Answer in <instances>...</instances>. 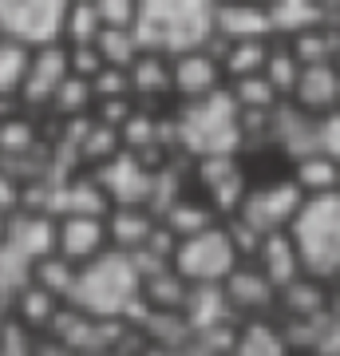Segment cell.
Segmentation results:
<instances>
[{
  "instance_id": "37",
  "label": "cell",
  "mask_w": 340,
  "mask_h": 356,
  "mask_svg": "<svg viewBox=\"0 0 340 356\" xmlns=\"http://www.w3.org/2000/svg\"><path fill=\"white\" fill-rule=\"evenodd\" d=\"M119 139H123L131 151H147V147L159 143V127H154L147 115H127L123 119V135H119Z\"/></svg>"
},
{
  "instance_id": "46",
  "label": "cell",
  "mask_w": 340,
  "mask_h": 356,
  "mask_svg": "<svg viewBox=\"0 0 340 356\" xmlns=\"http://www.w3.org/2000/svg\"><path fill=\"white\" fill-rule=\"evenodd\" d=\"M285 289H289V305L297 309L301 317H309V313H321V293H316L313 285H301V281L293 277Z\"/></svg>"
},
{
  "instance_id": "39",
  "label": "cell",
  "mask_w": 340,
  "mask_h": 356,
  "mask_svg": "<svg viewBox=\"0 0 340 356\" xmlns=\"http://www.w3.org/2000/svg\"><path fill=\"white\" fill-rule=\"evenodd\" d=\"M32 139H36V135H32V127H28L24 119H4V123H0V151L4 154H28V147H32Z\"/></svg>"
},
{
  "instance_id": "23",
  "label": "cell",
  "mask_w": 340,
  "mask_h": 356,
  "mask_svg": "<svg viewBox=\"0 0 340 356\" xmlns=\"http://www.w3.org/2000/svg\"><path fill=\"white\" fill-rule=\"evenodd\" d=\"M95 48H99L103 64H115V67H131L135 56H139L135 32L131 28H119V24H103L99 36H95Z\"/></svg>"
},
{
  "instance_id": "34",
  "label": "cell",
  "mask_w": 340,
  "mask_h": 356,
  "mask_svg": "<svg viewBox=\"0 0 340 356\" xmlns=\"http://www.w3.org/2000/svg\"><path fill=\"white\" fill-rule=\"evenodd\" d=\"M234 348L238 353H253V356H277V353H285V341L273 329H265V325H250Z\"/></svg>"
},
{
  "instance_id": "45",
  "label": "cell",
  "mask_w": 340,
  "mask_h": 356,
  "mask_svg": "<svg viewBox=\"0 0 340 356\" xmlns=\"http://www.w3.org/2000/svg\"><path fill=\"white\" fill-rule=\"evenodd\" d=\"M32 344H28V325L24 321H0V353H28Z\"/></svg>"
},
{
  "instance_id": "32",
  "label": "cell",
  "mask_w": 340,
  "mask_h": 356,
  "mask_svg": "<svg viewBox=\"0 0 340 356\" xmlns=\"http://www.w3.org/2000/svg\"><path fill=\"white\" fill-rule=\"evenodd\" d=\"M234 95H238L241 107H250V111H265V107H273V95H277V91H273L269 79H261L257 72H253V76H238V91H234Z\"/></svg>"
},
{
  "instance_id": "40",
  "label": "cell",
  "mask_w": 340,
  "mask_h": 356,
  "mask_svg": "<svg viewBox=\"0 0 340 356\" xmlns=\"http://www.w3.org/2000/svg\"><path fill=\"white\" fill-rule=\"evenodd\" d=\"M99 67H103V56H99L95 44H72V48H67V72H72V76L91 79Z\"/></svg>"
},
{
  "instance_id": "24",
  "label": "cell",
  "mask_w": 340,
  "mask_h": 356,
  "mask_svg": "<svg viewBox=\"0 0 340 356\" xmlns=\"http://www.w3.org/2000/svg\"><path fill=\"white\" fill-rule=\"evenodd\" d=\"M143 297L151 301V309H178L186 301V277L182 273H170V269H159L151 277H143Z\"/></svg>"
},
{
  "instance_id": "42",
  "label": "cell",
  "mask_w": 340,
  "mask_h": 356,
  "mask_svg": "<svg viewBox=\"0 0 340 356\" xmlns=\"http://www.w3.org/2000/svg\"><path fill=\"white\" fill-rule=\"evenodd\" d=\"M265 67H269L265 79L273 83V91L285 95V91L297 88V76H301V72H297V60H293V56H273V60H265Z\"/></svg>"
},
{
  "instance_id": "12",
  "label": "cell",
  "mask_w": 340,
  "mask_h": 356,
  "mask_svg": "<svg viewBox=\"0 0 340 356\" xmlns=\"http://www.w3.org/2000/svg\"><path fill=\"white\" fill-rule=\"evenodd\" d=\"M48 214H107V194L99 182L76 178V182H56L44 198Z\"/></svg>"
},
{
  "instance_id": "13",
  "label": "cell",
  "mask_w": 340,
  "mask_h": 356,
  "mask_svg": "<svg viewBox=\"0 0 340 356\" xmlns=\"http://www.w3.org/2000/svg\"><path fill=\"white\" fill-rule=\"evenodd\" d=\"M186 325L190 332L198 329H214V325H226L229 321V297L226 289H218V281H198L194 289H186Z\"/></svg>"
},
{
  "instance_id": "21",
  "label": "cell",
  "mask_w": 340,
  "mask_h": 356,
  "mask_svg": "<svg viewBox=\"0 0 340 356\" xmlns=\"http://www.w3.org/2000/svg\"><path fill=\"white\" fill-rule=\"evenodd\" d=\"M151 214H143L139 206H119L111 218V226H107V234H111V242L119 245V250H135V245H143L147 238H151Z\"/></svg>"
},
{
  "instance_id": "7",
  "label": "cell",
  "mask_w": 340,
  "mask_h": 356,
  "mask_svg": "<svg viewBox=\"0 0 340 356\" xmlns=\"http://www.w3.org/2000/svg\"><path fill=\"white\" fill-rule=\"evenodd\" d=\"M297 206H301V186L297 182H273V186L250 191L241 198V222L265 238V234H277L285 222H293Z\"/></svg>"
},
{
  "instance_id": "18",
  "label": "cell",
  "mask_w": 340,
  "mask_h": 356,
  "mask_svg": "<svg viewBox=\"0 0 340 356\" xmlns=\"http://www.w3.org/2000/svg\"><path fill=\"white\" fill-rule=\"evenodd\" d=\"M28 60H32V48L24 40H13L0 32V95L4 99L20 95V83L28 76Z\"/></svg>"
},
{
  "instance_id": "5",
  "label": "cell",
  "mask_w": 340,
  "mask_h": 356,
  "mask_svg": "<svg viewBox=\"0 0 340 356\" xmlns=\"http://www.w3.org/2000/svg\"><path fill=\"white\" fill-rule=\"evenodd\" d=\"M234 261H238L234 238L226 229H214V226L182 238V245L175 250V269L186 281H226Z\"/></svg>"
},
{
  "instance_id": "30",
  "label": "cell",
  "mask_w": 340,
  "mask_h": 356,
  "mask_svg": "<svg viewBox=\"0 0 340 356\" xmlns=\"http://www.w3.org/2000/svg\"><path fill=\"white\" fill-rule=\"evenodd\" d=\"M16 301H20V317L24 325H44V321L56 317V293H48L44 285H20L16 289Z\"/></svg>"
},
{
  "instance_id": "25",
  "label": "cell",
  "mask_w": 340,
  "mask_h": 356,
  "mask_svg": "<svg viewBox=\"0 0 340 356\" xmlns=\"http://www.w3.org/2000/svg\"><path fill=\"white\" fill-rule=\"evenodd\" d=\"M277 139L285 143V151L297 154V159H305V154H316V151H321L313 123H305L297 111H277Z\"/></svg>"
},
{
  "instance_id": "38",
  "label": "cell",
  "mask_w": 340,
  "mask_h": 356,
  "mask_svg": "<svg viewBox=\"0 0 340 356\" xmlns=\"http://www.w3.org/2000/svg\"><path fill=\"white\" fill-rule=\"evenodd\" d=\"M131 88V76L127 67H115V64H103L95 76H91V95H103V99H115Z\"/></svg>"
},
{
  "instance_id": "11",
  "label": "cell",
  "mask_w": 340,
  "mask_h": 356,
  "mask_svg": "<svg viewBox=\"0 0 340 356\" xmlns=\"http://www.w3.org/2000/svg\"><path fill=\"white\" fill-rule=\"evenodd\" d=\"M63 76H67V48H60V40L32 48L28 76L20 83V99L24 103H51V95L63 83Z\"/></svg>"
},
{
  "instance_id": "49",
  "label": "cell",
  "mask_w": 340,
  "mask_h": 356,
  "mask_svg": "<svg viewBox=\"0 0 340 356\" xmlns=\"http://www.w3.org/2000/svg\"><path fill=\"white\" fill-rule=\"evenodd\" d=\"M321 4H328V8H340V0H321Z\"/></svg>"
},
{
  "instance_id": "9",
  "label": "cell",
  "mask_w": 340,
  "mask_h": 356,
  "mask_svg": "<svg viewBox=\"0 0 340 356\" xmlns=\"http://www.w3.org/2000/svg\"><path fill=\"white\" fill-rule=\"evenodd\" d=\"M4 245L20 254L28 266H36L40 257L56 254V222L48 210H24L4 222Z\"/></svg>"
},
{
  "instance_id": "4",
  "label": "cell",
  "mask_w": 340,
  "mask_h": 356,
  "mask_svg": "<svg viewBox=\"0 0 340 356\" xmlns=\"http://www.w3.org/2000/svg\"><path fill=\"white\" fill-rule=\"evenodd\" d=\"M238 95L234 91H206L190 103L182 119L175 123L178 143L190 154H234L241 143V119H238Z\"/></svg>"
},
{
  "instance_id": "29",
  "label": "cell",
  "mask_w": 340,
  "mask_h": 356,
  "mask_svg": "<svg viewBox=\"0 0 340 356\" xmlns=\"http://www.w3.org/2000/svg\"><path fill=\"white\" fill-rule=\"evenodd\" d=\"M131 88L143 91V95H159L163 88H170V72L159 60V51L135 56V64H131Z\"/></svg>"
},
{
  "instance_id": "47",
  "label": "cell",
  "mask_w": 340,
  "mask_h": 356,
  "mask_svg": "<svg viewBox=\"0 0 340 356\" xmlns=\"http://www.w3.org/2000/svg\"><path fill=\"white\" fill-rule=\"evenodd\" d=\"M316 143H321V151H325L328 159H337L340 163V111L328 115L325 123L316 127Z\"/></svg>"
},
{
  "instance_id": "20",
  "label": "cell",
  "mask_w": 340,
  "mask_h": 356,
  "mask_svg": "<svg viewBox=\"0 0 340 356\" xmlns=\"http://www.w3.org/2000/svg\"><path fill=\"white\" fill-rule=\"evenodd\" d=\"M229 285H226V297L229 305H241V309H265L269 297H273V281L265 273H253V269H229Z\"/></svg>"
},
{
  "instance_id": "8",
  "label": "cell",
  "mask_w": 340,
  "mask_h": 356,
  "mask_svg": "<svg viewBox=\"0 0 340 356\" xmlns=\"http://www.w3.org/2000/svg\"><path fill=\"white\" fill-rule=\"evenodd\" d=\"M95 182L103 186V194L115 206H143L154 191V175L135 154H111V159H103Z\"/></svg>"
},
{
  "instance_id": "17",
  "label": "cell",
  "mask_w": 340,
  "mask_h": 356,
  "mask_svg": "<svg viewBox=\"0 0 340 356\" xmlns=\"http://www.w3.org/2000/svg\"><path fill=\"white\" fill-rule=\"evenodd\" d=\"M170 83H175L182 95L198 99V95H206V91H214L218 67H214V60H210V56H202L198 48L182 51V56H178V64H175V72H170Z\"/></svg>"
},
{
  "instance_id": "22",
  "label": "cell",
  "mask_w": 340,
  "mask_h": 356,
  "mask_svg": "<svg viewBox=\"0 0 340 356\" xmlns=\"http://www.w3.org/2000/svg\"><path fill=\"white\" fill-rule=\"evenodd\" d=\"M269 20L277 32H305L321 24V4L316 0H269Z\"/></svg>"
},
{
  "instance_id": "28",
  "label": "cell",
  "mask_w": 340,
  "mask_h": 356,
  "mask_svg": "<svg viewBox=\"0 0 340 356\" xmlns=\"http://www.w3.org/2000/svg\"><path fill=\"white\" fill-rule=\"evenodd\" d=\"M32 277H36V285H44L48 293H56V297H67V289H72V277H76V266H72L63 254H48V257H40L36 266H32Z\"/></svg>"
},
{
  "instance_id": "27",
  "label": "cell",
  "mask_w": 340,
  "mask_h": 356,
  "mask_svg": "<svg viewBox=\"0 0 340 356\" xmlns=\"http://www.w3.org/2000/svg\"><path fill=\"white\" fill-rule=\"evenodd\" d=\"M99 13H95V4L91 0H72L67 4V16H63V36L72 40V44H95L99 36Z\"/></svg>"
},
{
  "instance_id": "3",
  "label": "cell",
  "mask_w": 340,
  "mask_h": 356,
  "mask_svg": "<svg viewBox=\"0 0 340 356\" xmlns=\"http://www.w3.org/2000/svg\"><path fill=\"white\" fill-rule=\"evenodd\" d=\"M293 245L297 261L313 277L340 273V194L321 191L293 214Z\"/></svg>"
},
{
  "instance_id": "41",
  "label": "cell",
  "mask_w": 340,
  "mask_h": 356,
  "mask_svg": "<svg viewBox=\"0 0 340 356\" xmlns=\"http://www.w3.org/2000/svg\"><path fill=\"white\" fill-rule=\"evenodd\" d=\"M328 51H337V36H325V32H301V40H297V60H301V64L328 60Z\"/></svg>"
},
{
  "instance_id": "2",
  "label": "cell",
  "mask_w": 340,
  "mask_h": 356,
  "mask_svg": "<svg viewBox=\"0 0 340 356\" xmlns=\"http://www.w3.org/2000/svg\"><path fill=\"white\" fill-rule=\"evenodd\" d=\"M143 277L127 250H111V254H95L83 266H76L67 301L79 313L91 317H123V309L131 305V297H139Z\"/></svg>"
},
{
  "instance_id": "15",
  "label": "cell",
  "mask_w": 340,
  "mask_h": 356,
  "mask_svg": "<svg viewBox=\"0 0 340 356\" xmlns=\"http://www.w3.org/2000/svg\"><path fill=\"white\" fill-rule=\"evenodd\" d=\"M214 24L226 40H261L273 32V20H269V8H257V4H222L214 8Z\"/></svg>"
},
{
  "instance_id": "35",
  "label": "cell",
  "mask_w": 340,
  "mask_h": 356,
  "mask_svg": "<svg viewBox=\"0 0 340 356\" xmlns=\"http://www.w3.org/2000/svg\"><path fill=\"white\" fill-rule=\"evenodd\" d=\"M115 143H119V131L111 123H99V127H88L83 131V139H79L76 151L83 159H111L115 154Z\"/></svg>"
},
{
  "instance_id": "31",
  "label": "cell",
  "mask_w": 340,
  "mask_h": 356,
  "mask_svg": "<svg viewBox=\"0 0 340 356\" xmlns=\"http://www.w3.org/2000/svg\"><path fill=\"white\" fill-rule=\"evenodd\" d=\"M51 103H56V111H60V115H79L91 103V79L72 76V72H67L63 83L56 88V95H51Z\"/></svg>"
},
{
  "instance_id": "16",
  "label": "cell",
  "mask_w": 340,
  "mask_h": 356,
  "mask_svg": "<svg viewBox=\"0 0 340 356\" xmlns=\"http://www.w3.org/2000/svg\"><path fill=\"white\" fill-rule=\"evenodd\" d=\"M293 95L301 99V107H309V111H321V107H328V103L340 95V76L328 67V60L305 64L301 76H297V88H293Z\"/></svg>"
},
{
  "instance_id": "10",
  "label": "cell",
  "mask_w": 340,
  "mask_h": 356,
  "mask_svg": "<svg viewBox=\"0 0 340 356\" xmlns=\"http://www.w3.org/2000/svg\"><path fill=\"white\" fill-rule=\"evenodd\" d=\"M107 242V226L103 214H60L56 226V254H63L72 266H83L88 257H95Z\"/></svg>"
},
{
  "instance_id": "43",
  "label": "cell",
  "mask_w": 340,
  "mask_h": 356,
  "mask_svg": "<svg viewBox=\"0 0 340 356\" xmlns=\"http://www.w3.org/2000/svg\"><path fill=\"white\" fill-rule=\"evenodd\" d=\"M147 202H151L159 214H166V210L178 202V170H163V175H154V191H151Z\"/></svg>"
},
{
  "instance_id": "44",
  "label": "cell",
  "mask_w": 340,
  "mask_h": 356,
  "mask_svg": "<svg viewBox=\"0 0 340 356\" xmlns=\"http://www.w3.org/2000/svg\"><path fill=\"white\" fill-rule=\"evenodd\" d=\"M91 4H95V13H99L103 24L131 28V20H135V4H139V0H91Z\"/></svg>"
},
{
  "instance_id": "33",
  "label": "cell",
  "mask_w": 340,
  "mask_h": 356,
  "mask_svg": "<svg viewBox=\"0 0 340 356\" xmlns=\"http://www.w3.org/2000/svg\"><path fill=\"white\" fill-rule=\"evenodd\" d=\"M265 60H269V56H265L261 40H238V44L229 48V56H226V67L234 72V76H253Z\"/></svg>"
},
{
  "instance_id": "6",
  "label": "cell",
  "mask_w": 340,
  "mask_h": 356,
  "mask_svg": "<svg viewBox=\"0 0 340 356\" xmlns=\"http://www.w3.org/2000/svg\"><path fill=\"white\" fill-rule=\"evenodd\" d=\"M72 0H4L0 8V32L24 40L28 48L56 44L63 36V16Z\"/></svg>"
},
{
  "instance_id": "14",
  "label": "cell",
  "mask_w": 340,
  "mask_h": 356,
  "mask_svg": "<svg viewBox=\"0 0 340 356\" xmlns=\"http://www.w3.org/2000/svg\"><path fill=\"white\" fill-rule=\"evenodd\" d=\"M202 182L210 186L218 210H238L241 198H245L241 170L229 154H206V159H202Z\"/></svg>"
},
{
  "instance_id": "19",
  "label": "cell",
  "mask_w": 340,
  "mask_h": 356,
  "mask_svg": "<svg viewBox=\"0 0 340 356\" xmlns=\"http://www.w3.org/2000/svg\"><path fill=\"white\" fill-rule=\"evenodd\" d=\"M261 257H265V277L273 285H289L297 277V266H301L297 261V245H293V238H281V229L261 238Z\"/></svg>"
},
{
  "instance_id": "50",
  "label": "cell",
  "mask_w": 340,
  "mask_h": 356,
  "mask_svg": "<svg viewBox=\"0 0 340 356\" xmlns=\"http://www.w3.org/2000/svg\"><path fill=\"white\" fill-rule=\"evenodd\" d=\"M0 321H4V317H0Z\"/></svg>"
},
{
  "instance_id": "36",
  "label": "cell",
  "mask_w": 340,
  "mask_h": 356,
  "mask_svg": "<svg viewBox=\"0 0 340 356\" xmlns=\"http://www.w3.org/2000/svg\"><path fill=\"white\" fill-rule=\"evenodd\" d=\"M166 226L175 229V238H190V234H198V229L210 226V214H206V210H198V206L175 202L170 210H166Z\"/></svg>"
},
{
  "instance_id": "48",
  "label": "cell",
  "mask_w": 340,
  "mask_h": 356,
  "mask_svg": "<svg viewBox=\"0 0 340 356\" xmlns=\"http://www.w3.org/2000/svg\"><path fill=\"white\" fill-rule=\"evenodd\" d=\"M16 202H20V186H16V178L0 166V214L16 210Z\"/></svg>"
},
{
  "instance_id": "1",
  "label": "cell",
  "mask_w": 340,
  "mask_h": 356,
  "mask_svg": "<svg viewBox=\"0 0 340 356\" xmlns=\"http://www.w3.org/2000/svg\"><path fill=\"white\" fill-rule=\"evenodd\" d=\"M131 32L139 51L159 56L194 51L214 32V0H139Z\"/></svg>"
},
{
  "instance_id": "26",
  "label": "cell",
  "mask_w": 340,
  "mask_h": 356,
  "mask_svg": "<svg viewBox=\"0 0 340 356\" xmlns=\"http://www.w3.org/2000/svg\"><path fill=\"white\" fill-rule=\"evenodd\" d=\"M337 178H340V166H337V159H328L325 151L305 154L301 166H297V186H301V191H313V194L332 191Z\"/></svg>"
}]
</instances>
